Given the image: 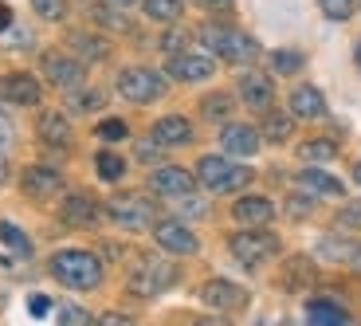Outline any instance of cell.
Segmentation results:
<instances>
[{
  "label": "cell",
  "mask_w": 361,
  "mask_h": 326,
  "mask_svg": "<svg viewBox=\"0 0 361 326\" xmlns=\"http://www.w3.org/2000/svg\"><path fill=\"white\" fill-rule=\"evenodd\" d=\"M51 275L71 291H90L102 283V263L99 255L82 252V248H67V252L51 255Z\"/></svg>",
  "instance_id": "1"
},
{
  "label": "cell",
  "mask_w": 361,
  "mask_h": 326,
  "mask_svg": "<svg viewBox=\"0 0 361 326\" xmlns=\"http://www.w3.org/2000/svg\"><path fill=\"white\" fill-rule=\"evenodd\" d=\"M200 44H204L212 55L228 59V64H247V59L259 55V44H255L247 32L228 28V24H204V28H200Z\"/></svg>",
  "instance_id": "2"
},
{
  "label": "cell",
  "mask_w": 361,
  "mask_h": 326,
  "mask_svg": "<svg viewBox=\"0 0 361 326\" xmlns=\"http://www.w3.org/2000/svg\"><path fill=\"white\" fill-rule=\"evenodd\" d=\"M173 283H177V267L169 260H157V255H142L130 272V291L142 299H154V295L169 291Z\"/></svg>",
  "instance_id": "3"
},
{
  "label": "cell",
  "mask_w": 361,
  "mask_h": 326,
  "mask_svg": "<svg viewBox=\"0 0 361 326\" xmlns=\"http://www.w3.org/2000/svg\"><path fill=\"white\" fill-rule=\"evenodd\" d=\"M197 177H200V185H208L212 193H232V189H244V185L252 181V169L228 162V157L208 154L197 162Z\"/></svg>",
  "instance_id": "4"
},
{
  "label": "cell",
  "mask_w": 361,
  "mask_h": 326,
  "mask_svg": "<svg viewBox=\"0 0 361 326\" xmlns=\"http://www.w3.org/2000/svg\"><path fill=\"white\" fill-rule=\"evenodd\" d=\"M232 255L244 263V267H259L263 260L279 255V236L263 232V224H255V232H235L232 236Z\"/></svg>",
  "instance_id": "5"
},
{
  "label": "cell",
  "mask_w": 361,
  "mask_h": 326,
  "mask_svg": "<svg viewBox=\"0 0 361 326\" xmlns=\"http://www.w3.org/2000/svg\"><path fill=\"white\" fill-rule=\"evenodd\" d=\"M106 217L114 220L118 228H126V232H145V228H154V205L145 197H134V193H126V197H114L106 205Z\"/></svg>",
  "instance_id": "6"
},
{
  "label": "cell",
  "mask_w": 361,
  "mask_h": 326,
  "mask_svg": "<svg viewBox=\"0 0 361 326\" xmlns=\"http://www.w3.org/2000/svg\"><path fill=\"white\" fill-rule=\"evenodd\" d=\"M118 95L126 102H154L165 95V79L157 71H149V67H130V71L118 75Z\"/></svg>",
  "instance_id": "7"
},
{
  "label": "cell",
  "mask_w": 361,
  "mask_h": 326,
  "mask_svg": "<svg viewBox=\"0 0 361 326\" xmlns=\"http://www.w3.org/2000/svg\"><path fill=\"white\" fill-rule=\"evenodd\" d=\"M154 236H157V244L173 255L197 252V236L189 232V224H180V220H154Z\"/></svg>",
  "instance_id": "8"
},
{
  "label": "cell",
  "mask_w": 361,
  "mask_h": 326,
  "mask_svg": "<svg viewBox=\"0 0 361 326\" xmlns=\"http://www.w3.org/2000/svg\"><path fill=\"white\" fill-rule=\"evenodd\" d=\"M200 303L212 307V310H240L247 303V291L228 283V279H208L204 287H200Z\"/></svg>",
  "instance_id": "9"
},
{
  "label": "cell",
  "mask_w": 361,
  "mask_h": 326,
  "mask_svg": "<svg viewBox=\"0 0 361 326\" xmlns=\"http://www.w3.org/2000/svg\"><path fill=\"white\" fill-rule=\"evenodd\" d=\"M24 193L32 200H51L63 193V173L51 169V165H32V169L24 173Z\"/></svg>",
  "instance_id": "10"
},
{
  "label": "cell",
  "mask_w": 361,
  "mask_h": 326,
  "mask_svg": "<svg viewBox=\"0 0 361 326\" xmlns=\"http://www.w3.org/2000/svg\"><path fill=\"white\" fill-rule=\"evenodd\" d=\"M240 99H244V107L267 114L271 102H275V83H271V75H259V71L240 75Z\"/></svg>",
  "instance_id": "11"
},
{
  "label": "cell",
  "mask_w": 361,
  "mask_h": 326,
  "mask_svg": "<svg viewBox=\"0 0 361 326\" xmlns=\"http://www.w3.org/2000/svg\"><path fill=\"white\" fill-rule=\"evenodd\" d=\"M169 75L180 79V83H204V79L216 75V64H212L208 55H200V52H180V55H173Z\"/></svg>",
  "instance_id": "12"
},
{
  "label": "cell",
  "mask_w": 361,
  "mask_h": 326,
  "mask_svg": "<svg viewBox=\"0 0 361 326\" xmlns=\"http://www.w3.org/2000/svg\"><path fill=\"white\" fill-rule=\"evenodd\" d=\"M99 220H102V209H99V200L90 197V193H71V197L63 200V224L94 228Z\"/></svg>",
  "instance_id": "13"
},
{
  "label": "cell",
  "mask_w": 361,
  "mask_h": 326,
  "mask_svg": "<svg viewBox=\"0 0 361 326\" xmlns=\"http://www.w3.org/2000/svg\"><path fill=\"white\" fill-rule=\"evenodd\" d=\"M44 75L55 83V87L75 91V87L82 83V64H79V59H71V55L51 52V55H44Z\"/></svg>",
  "instance_id": "14"
},
{
  "label": "cell",
  "mask_w": 361,
  "mask_h": 326,
  "mask_svg": "<svg viewBox=\"0 0 361 326\" xmlns=\"http://www.w3.org/2000/svg\"><path fill=\"white\" fill-rule=\"evenodd\" d=\"M149 185H154L161 197H185V193H192V173L180 169V165H157L154 177H149Z\"/></svg>",
  "instance_id": "15"
},
{
  "label": "cell",
  "mask_w": 361,
  "mask_h": 326,
  "mask_svg": "<svg viewBox=\"0 0 361 326\" xmlns=\"http://www.w3.org/2000/svg\"><path fill=\"white\" fill-rule=\"evenodd\" d=\"M4 99H8L12 107H39L44 91H39L36 75L16 71V75H8V79H4Z\"/></svg>",
  "instance_id": "16"
},
{
  "label": "cell",
  "mask_w": 361,
  "mask_h": 326,
  "mask_svg": "<svg viewBox=\"0 0 361 326\" xmlns=\"http://www.w3.org/2000/svg\"><path fill=\"white\" fill-rule=\"evenodd\" d=\"M220 142H224L228 154H235V157H252L255 150H259V130H255V126H244V122H232V126H224Z\"/></svg>",
  "instance_id": "17"
},
{
  "label": "cell",
  "mask_w": 361,
  "mask_h": 326,
  "mask_svg": "<svg viewBox=\"0 0 361 326\" xmlns=\"http://www.w3.org/2000/svg\"><path fill=\"white\" fill-rule=\"evenodd\" d=\"M154 142H157V145H189V142H192L189 118L169 114V118H161V122H154Z\"/></svg>",
  "instance_id": "18"
},
{
  "label": "cell",
  "mask_w": 361,
  "mask_h": 326,
  "mask_svg": "<svg viewBox=\"0 0 361 326\" xmlns=\"http://www.w3.org/2000/svg\"><path fill=\"white\" fill-rule=\"evenodd\" d=\"M232 217L240 220V224H267L271 217H275V205H271L267 197H240L232 205Z\"/></svg>",
  "instance_id": "19"
},
{
  "label": "cell",
  "mask_w": 361,
  "mask_h": 326,
  "mask_svg": "<svg viewBox=\"0 0 361 326\" xmlns=\"http://www.w3.org/2000/svg\"><path fill=\"white\" fill-rule=\"evenodd\" d=\"M290 114L295 118H322L326 114V95L318 87H295L290 91Z\"/></svg>",
  "instance_id": "20"
},
{
  "label": "cell",
  "mask_w": 361,
  "mask_h": 326,
  "mask_svg": "<svg viewBox=\"0 0 361 326\" xmlns=\"http://www.w3.org/2000/svg\"><path fill=\"white\" fill-rule=\"evenodd\" d=\"M298 189L310 193V197H342V181H334L322 169H302L298 173Z\"/></svg>",
  "instance_id": "21"
},
{
  "label": "cell",
  "mask_w": 361,
  "mask_h": 326,
  "mask_svg": "<svg viewBox=\"0 0 361 326\" xmlns=\"http://www.w3.org/2000/svg\"><path fill=\"white\" fill-rule=\"evenodd\" d=\"M39 138H44L47 145H59V150L71 142V122L63 118V110H47V114L39 118Z\"/></svg>",
  "instance_id": "22"
},
{
  "label": "cell",
  "mask_w": 361,
  "mask_h": 326,
  "mask_svg": "<svg viewBox=\"0 0 361 326\" xmlns=\"http://www.w3.org/2000/svg\"><path fill=\"white\" fill-rule=\"evenodd\" d=\"M307 318H310V322H318V326H342V322H350V310L318 299V303H307Z\"/></svg>",
  "instance_id": "23"
},
{
  "label": "cell",
  "mask_w": 361,
  "mask_h": 326,
  "mask_svg": "<svg viewBox=\"0 0 361 326\" xmlns=\"http://www.w3.org/2000/svg\"><path fill=\"white\" fill-rule=\"evenodd\" d=\"M0 244L8 248L12 255H20V260H24V255H32V240H27V236L20 232L12 220H0Z\"/></svg>",
  "instance_id": "24"
},
{
  "label": "cell",
  "mask_w": 361,
  "mask_h": 326,
  "mask_svg": "<svg viewBox=\"0 0 361 326\" xmlns=\"http://www.w3.org/2000/svg\"><path fill=\"white\" fill-rule=\"evenodd\" d=\"M290 134H295V114H271V110H267L263 138H267V142H287Z\"/></svg>",
  "instance_id": "25"
},
{
  "label": "cell",
  "mask_w": 361,
  "mask_h": 326,
  "mask_svg": "<svg viewBox=\"0 0 361 326\" xmlns=\"http://www.w3.org/2000/svg\"><path fill=\"white\" fill-rule=\"evenodd\" d=\"M298 157L302 162H334L338 157V145L330 138H314V142H302L298 145Z\"/></svg>",
  "instance_id": "26"
},
{
  "label": "cell",
  "mask_w": 361,
  "mask_h": 326,
  "mask_svg": "<svg viewBox=\"0 0 361 326\" xmlns=\"http://www.w3.org/2000/svg\"><path fill=\"white\" fill-rule=\"evenodd\" d=\"M145 16L157 24H177L180 20V0H145Z\"/></svg>",
  "instance_id": "27"
},
{
  "label": "cell",
  "mask_w": 361,
  "mask_h": 326,
  "mask_svg": "<svg viewBox=\"0 0 361 326\" xmlns=\"http://www.w3.org/2000/svg\"><path fill=\"white\" fill-rule=\"evenodd\" d=\"M94 169H99L102 181H118V177L126 173V162H122L118 154H110V150H102V154L94 157Z\"/></svg>",
  "instance_id": "28"
},
{
  "label": "cell",
  "mask_w": 361,
  "mask_h": 326,
  "mask_svg": "<svg viewBox=\"0 0 361 326\" xmlns=\"http://www.w3.org/2000/svg\"><path fill=\"white\" fill-rule=\"evenodd\" d=\"M71 47H75L79 55H87V59H106V44H102L99 36H87V32L71 36Z\"/></svg>",
  "instance_id": "29"
},
{
  "label": "cell",
  "mask_w": 361,
  "mask_h": 326,
  "mask_svg": "<svg viewBox=\"0 0 361 326\" xmlns=\"http://www.w3.org/2000/svg\"><path fill=\"white\" fill-rule=\"evenodd\" d=\"M90 16L99 20V24L114 28V32H130V20H126V16H118V12L110 8V4H94V12H90Z\"/></svg>",
  "instance_id": "30"
},
{
  "label": "cell",
  "mask_w": 361,
  "mask_h": 326,
  "mask_svg": "<svg viewBox=\"0 0 361 326\" xmlns=\"http://www.w3.org/2000/svg\"><path fill=\"white\" fill-rule=\"evenodd\" d=\"M271 67H275L279 75H295L298 67H302V55L298 52H275L271 55Z\"/></svg>",
  "instance_id": "31"
},
{
  "label": "cell",
  "mask_w": 361,
  "mask_h": 326,
  "mask_svg": "<svg viewBox=\"0 0 361 326\" xmlns=\"http://www.w3.org/2000/svg\"><path fill=\"white\" fill-rule=\"evenodd\" d=\"M32 12H39L44 20H63L67 16V4H63V0H32Z\"/></svg>",
  "instance_id": "32"
},
{
  "label": "cell",
  "mask_w": 361,
  "mask_h": 326,
  "mask_svg": "<svg viewBox=\"0 0 361 326\" xmlns=\"http://www.w3.org/2000/svg\"><path fill=\"white\" fill-rule=\"evenodd\" d=\"M318 8L330 20H350L353 16V0H318Z\"/></svg>",
  "instance_id": "33"
},
{
  "label": "cell",
  "mask_w": 361,
  "mask_h": 326,
  "mask_svg": "<svg viewBox=\"0 0 361 326\" xmlns=\"http://www.w3.org/2000/svg\"><path fill=\"white\" fill-rule=\"evenodd\" d=\"M126 134H130V130H126V122H122V118H106V122L99 126V138H102V142H122Z\"/></svg>",
  "instance_id": "34"
},
{
  "label": "cell",
  "mask_w": 361,
  "mask_h": 326,
  "mask_svg": "<svg viewBox=\"0 0 361 326\" xmlns=\"http://www.w3.org/2000/svg\"><path fill=\"white\" fill-rule=\"evenodd\" d=\"M99 102H102L99 91H87V95H75V99H71V110H75V114H87V110H94Z\"/></svg>",
  "instance_id": "35"
},
{
  "label": "cell",
  "mask_w": 361,
  "mask_h": 326,
  "mask_svg": "<svg viewBox=\"0 0 361 326\" xmlns=\"http://www.w3.org/2000/svg\"><path fill=\"white\" fill-rule=\"evenodd\" d=\"M12 142H16V126H12V118L0 110V154H4Z\"/></svg>",
  "instance_id": "36"
},
{
  "label": "cell",
  "mask_w": 361,
  "mask_h": 326,
  "mask_svg": "<svg viewBox=\"0 0 361 326\" xmlns=\"http://www.w3.org/2000/svg\"><path fill=\"white\" fill-rule=\"evenodd\" d=\"M338 224H342V228H361V200L345 205V209H342V217H338Z\"/></svg>",
  "instance_id": "37"
},
{
  "label": "cell",
  "mask_w": 361,
  "mask_h": 326,
  "mask_svg": "<svg viewBox=\"0 0 361 326\" xmlns=\"http://www.w3.org/2000/svg\"><path fill=\"white\" fill-rule=\"evenodd\" d=\"M228 110H232V107H228L224 95H212V99H204V114H208V118H224Z\"/></svg>",
  "instance_id": "38"
},
{
  "label": "cell",
  "mask_w": 361,
  "mask_h": 326,
  "mask_svg": "<svg viewBox=\"0 0 361 326\" xmlns=\"http://www.w3.org/2000/svg\"><path fill=\"white\" fill-rule=\"evenodd\" d=\"M59 322H90V315L82 307H63L59 310Z\"/></svg>",
  "instance_id": "39"
},
{
  "label": "cell",
  "mask_w": 361,
  "mask_h": 326,
  "mask_svg": "<svg viewBox=\"0 0 361 326\" xmlns=\"http://www.w3.org/2000/svg\"><path fill=\"white\" fill-rule=\"evenodd\" d=\"M27 310H32V315H47V310H51V303H47L44 295H36V299L27 303Z\"/></svg>",
  "instance_id": "40"
},
{
  "label": "cell",
  "mask_w": 361,
  "mask_h": 326,
  "mask_svg": "<svg viewBox=\"0 0 361 326\" xmlns=\"http://www.w3.org/2000/svg\"><path fill=\"white\" fill-rule=\"evenodd\" d=\"M192 4H200V8H228L232 0H192Z\"/></svg>",
  "instance_id": "41"
},
{
  "label": "cell",
  "mask_w": 361,
  "mask_h": 326,
  "mask_svg": "<svg viewBox=\"0 0 361 326\" xmlns=\"http://www.w3.org/2000/svg\"><path fill=\"white\" fill-rule=\"evenodd\" d=\"M4 28H12V12L0 4V32H4Z\"/></svg>",
  "instance_id": "42"
},
{
  "label": "cell",
  "mask_w": 361,
  "mask_h": 326,
  "mask_svg": "<svg viewBox=\"0 0 361 326\" xmlns=\"http://www.w3.org/2000/svg\"><path fill=\"white\" fill-rule=\"evenodd\" d=\"M350 263H353V272H357V275H361V248H357V252H353V255H350Z\"/></svg>",
  "instance_id": "43"
},
{
  "label": "cell",
  "mask_w": 361,
  "mask_h": 326,
  "mask_svg": "<svg viewBox=\"0 0 361 326\" xmlns=\"http://www.w3.org/2000/svg\"><path fill=\"white\" fill-rule=\"evenodd\" d=\"M8 181V165H4V157H0V185Z\"/></svg>",
  "instance_id": "44"
},
{
  "label": "cell",
  "mask_w": 361,
  "mask_h": 326,
  "mask_svg": "<svg viewBox=\"0 0 361 326\" xmlns=\"http://www.w3.org/2000/svg\"><path fill=\"white\" fill-rule=\"evenodd\" d=\"M353 181H357V185H361V162H357V165H353Z\"/></svg>",
  "instance_id": "45"
},
{
  "label": "cell",
  "mask_w": 361,
  "mask_h": 326,
  "mask_svg": "<svg viewBox=\"0 0 361 326\" xmlns=\"http://www.w3.org/2000/svg\"><path fill=\"white\" fill-rule=\"evenodd\" d=\"M353 59H357V71H361V40H357V52H353Z\"/></svg>",
  "instance_id": "46"
},
{
  "label": "cell",
  "mask_w": 361,
  "mask_h": 326,
  "mask_svg": "<svg viewBox=\"0 0 361 326\" xmlns=\"http://www.w3.org/2000/svg\"><path fill=\"white\" fill-rule=\"evenodd\" d=\"M118 4H130V0H118Z\"/></svg>",
  "instance_id": "47"
}]
</instances>
